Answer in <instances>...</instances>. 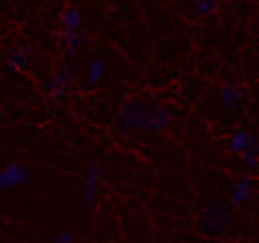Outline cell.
<instances>
[{"instance_id": "obj_3", "label": "cell", "mask_w": 259, "mask_h": 243, "mask_svg": "<svg viewBox=\"0 0 259 243\" xmlns=\"http://www.w3.org/2000/svg\"><path fill=\"white\" fill-rule=\"evenodd\" d=\"M31 179V173L20 166L18 162H11L5 168H0V190H14V188H20L29 183Z\"/></svg>"}, {"instance_id": "obj_8", "label": "cell", "mask_w": 259, "mask_h": 243, "mask_svg": "<svg viewBox=\"0 0 259 243\" xmlns=\"http://www.w3.org/2000/svg\"><path fill=\"white\" fill-rule=\"evenodd\" d=\"M255 139H257L255 133H248V130H244V128H237V130H235V133L231 135V139H228V151L241 157V155H244V151H246V148H248Z\"/></svg>"}, {"instance_id": "obj_11", "label": "cell", "mask_w": 259, "mask_h": 243, "mask_svg": "<svg viewBox=\"0 0 259 243\" xmlns=\"http://www.w3.org/2000/svg\"><path fill=\"white\" fill-rule=\"evenodd\" d=\"M191 9L197 16H213L220 11V3H215V0H195V3H191Z\"/></svg>"}, {"instance_id": "obj_15", "label": "cell", "mask_w": 259, "mask_h": 243, "mask_svg": "<svg viewBox=\"0 0 259 243\" xmlns=\"http://www.w3.org/2000/svg\"><path fill=\"white\" fill-rule=\"evenodd\" d=\"M51 243H75V236H73V232H69V230H60V232L51 239Z\"/></svg>"}, {"instance_id": "obj_9", "label": "cell", "mask_w": 259, "mask_h": 243, "mask_svg": "<svg viewBox=\"0 0 259 243\" xmlns=\"http://www.w3.org/2000/svg\"><path fill=\"white\" fill-rule=\"evenodd\" d=\"M60 29L62 33H78L82 29V11L75 7H67L60 14Z\"/></svg>"}, {"instance_id": "obj_1", "label": "cell", "mask_w": 259, "mask_h": 243, "mask_svg": "<svg viewBox=\"0 0 259 243\" xmlns=\"http://www.w3.org/2000/svg\"><path fill=\"white\" fill-rule=\"evenodd\" d=\"M168 109L160 104L142 102V100H133L126 106H122L120 115H117V126L124 133H146L155 135L166 128L168 124Z\"/></svg>"}, {"instance_id": "obj_13", "label": "cell", "mask_w": 259, "mask_h": 243, "mask_svg": "<svg viewBox=\"0 0 259 243\" xmlns=\"http://www.w3.org/2000/svg\"><path fill=\"white\" fill-rule=\"evenodd\" d=\"M29 64V56L25 49H11L9 53V67L16 69V71H25Z\"/></svg>"}, {"instance_id": "obj_6", "label": "cell", "mask_w": 259, "mask_h": 243, "mask_svg": "<svg viewBox=\"0 0 259 243\" xmlns=\"http://www.w3.org/2000/svg\"><path fill=\"white\" fill-rule=\"evenodd\" d=\"M241 98H244V86L239 84V82H226L222 88H220V104L222 109H235Z\"/></svg>"}, {"instance_id": "obj_4", "label": "cell", "mask_w": 259, "mask_h": 243, "mask_svg": "<svg viewBox=\"0 0 259 243\" xmlns=\"http://www.w3.org/2000/svg\"><path fill=\"white\" fill-rule=\"evenodd\" d=\"M100 179H102V166L98 162H93L84 173V183H82V197H84L87 206H93V201L98 199L100 190Z\"/></svg>"}, {"instance_id": "obj_14", "label": "cell", "mask_w": 259, "mask_h": 243, "mask_svg": "<svg viewBox=\"0 0 259 243\" xmlns=\"http://www.w3.org/2000/svg\"><path fill=\"white\" fill-rule=\"evenodd\" d=\"M62 40H64V46H67L69 51H75V49H80V44H82V33H62Z\"/></svg>"}, {"instance_id": "obj_12", "label": "cell", "mask_w": 259, "mask_h": 243, "mask_svg": "<svg viewBox=\"0 0 259 243\" xmlns=\"http://www.w3.org/2000/svg\"><path fill=\"white\" fill-rule=\"evenodd\" d=\"M257 153H259V139L252 141V144L244 151V155H241V162H244L246 170H255L257 168Z\"/></svg>"}, {"instance_id": "obj_7", "label": "cell", "mask_w": 259, "mask_h": 243, "mask_svg": "<svg viewBox=\"0 0 259 243\" xmlns=\"http://www.w3.org/2000/svg\"><path fill=\"white\" fill-rule=\"evenodd\" d=\"M69 86H71V78H69V71L67 69H58L51 73L49 78V84H47V88H49V93L58 100H62L64 95L69 93Z\"/></svg>"}, {"instance_id": "obj_5", "label": "cell", "mask_w": 259, "mask_h": 243, "mask_svg": "<svg viewBox=\"0 0 259 243\" xmlns=\"http://www.w3.org/2000/svg\"><path fill=\"white\" fill-rule=\"evenodd\" d=\"M252 195H255V179L246 175V177H241V179L233 186L231 204L235 206V208H241V206H246L252 199Z\"/></svg>"}, {"instance_id": "obj_2", "label": "cell", "mask_w": 259, "mask_h": 243, "mask_svg": "<svg viewBox=\"0 0 259 243\" xmlns=\"http://www.w3.org/2000/svg\"><path fill=\"white\" fill-rule=\"evenodd\" d=\"M199 219H202L204 230H208V232H222L228 226V221H231V210H228V206L222 199H215L202 210V217Z\"/></svg>"}, {"instance_id": "obj_10", "label": "cell", "mask_w": 259, "mask_h": 243, "mask_svg": "<svg viewBox=\"0 0 259 243\" xmlns=\"http://www.w3.org/2000/svg\"><path fill=\"white\" fill-rule=\"evenodd\" d=\"M104 78H107V62L102 58H93L87 67V82L91 86H98L104 82Z\"/></svg>"}]
</instances>
